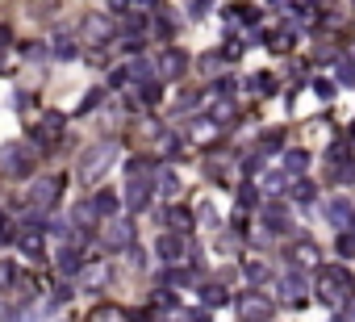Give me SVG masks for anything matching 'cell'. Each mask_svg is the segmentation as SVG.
<instances>
[{
  "instance_id": "14",
  "label": "cell",
  "mask_w": 355,
  "mask_h": 322,
  "mask_svg": "<svg viewBox=\"0 0 355 322\" xmlns=\"http://www.w3.org/2000/svg\"><path fill=\"white\" fill-rule=\"evenodd\" d=\"M288 264L306 272V268H322V255H318V247H314V243L301 239V243H293V247H288Z\"/></svg>"
},
{
  "instance_id": "26",
  "label": "cell",
  "mask_w": 355,
  "mask_h": 322,
  "mask_svg": "<svg viewBox=\"0 0 355 322\" xmlns=\"http://www.w3.org/2000/svg\"><path fill=\"white\" fill-rule=\"evenodd\" d=\"M17 285V268L9 259H0V289H13Z\"/></svg>"
},
{
  "instance_id": "4",
  "label": "cell",
  "mask_w": 355,
  "mask_h": 322,
  "mask_svg": "<svg viewBox=\"0 0 355 322\" xmlns=\"http://www.w3.org/2000/svg\"><path fill=\"white\" fill-rule=\"evenodd\" d=\"M63 189H67V180H63V176L34 180V184H30V205H34V209H42V213H50V209L63 201Z\"/></svg>"
},
{
  "instance_id": "43",
  "label": "cell",
  "mask_w": 355,
  "mask_h": 322,
  "mask_svg": "<svg viewBox=\"0 0 355 322\" xmlns=\"http://www.w3.org/2000/svg\"><path fill=\"white\" fill-rule=\"evenodd\" d=\"M9 42H13V30H9V25H0V50H5Z\"/></svg>"
},
{
  "instance_id": "31",
  "label": "cell",
  "mask_w": 355,
  "mask_h": 322,
  "mask_svg": "<svg viewBox=\"0 0 355 322\" xmlns=\"http://www.w3.org/2000/svg\"><path fill=\"white\" fill-rule=\"evenodd\" d=\"M159 96H163V88H159L155 80H150V84H142V100H146V105H159Z\"/></svg>"
},
{
  "instance_id": "18",
  "label": "cell",
  "mask_w": 355,
  "mask_h": 322,
  "mask_svg": "<svg viewBox=\"0 0 355 322\" xmlns=\"http://www.w3.org/2000/svg\"><path fill=\"white\" fill-rule=\"evenodd\" d=\"M5 168H9V176H17V180H25V176L34 172V155L17 147V151H9V155H5Z\"/></svg>"
},
{
  "instance_id": "27",
  "label": "cell",
  "mask_w": 355,
  "mask_h": 322,
  "mask_svg": "<svg viewBox=\"0 0 355 322\" xmlns=\"http://www.w3.org/2000/svg\"><path fill=\"white\" fill-rule=\"evenodd\" d=\"M88 34H92L96 42H105V38L113 34V25H109V21H100V17H92V21H88Z\"/></svg>"
},
{
  "instance_id": "1",
  "label": "cell",
  "mask_w": 355,
  "mask_h": 322,
  "mask_svg": "<svg viewBox=\"0 0 355 322\" xmlns=\"http://www.w3.org/2000/svg\"><path fill=\"white\" fill-rule=\"evenodd\" d=\"M126 172H130V180H126V197H122V201H126L130 213H142V209L150 205V197L159 193L155 176H150V159H130Z\"/></svg>"
},
{
  "instance_id": "36",
  "label": "cell",
  "mask_w": 355,
  "mask_h": 322,
  "mask_svg": "<svg viewBox=\"0 0 355 322\" xmlns=\"http://www.w3.org/2000/svg\"><path fill=\"white\" fill-rule=\"evenodd\" d=\"M314 92H318L322 100H330V96H334V84H330V80H314Z\"/></svg>"
},
{
  "instance_id": "12",
  "label": "cell",
  "mask_w": 355,
  "mask_h": 322,
  "mask_svg": "<svg viewBox=\"0 0 355 322\" xmlns=\"http://www.w3.org/2000/svg\"><path fill=\"white\" fill-rule=\"evenodd\" d=\"M306 293H310L306 272H301V268H288V272L280 277V297L284 301H306Z\"/></svg>"
},
{
  "instance_id": "20",
  "label": "cell",
  "mask_w": 355,
  "mask_h": 322,
  "mask_svg": "<svg viewBox=\"0 0 355 322\" xmlns=\"http://www.w3.org/2000/svg\"><path fill=\"white\" fill-rule=\"evenodd\" d=\"M306 168H310V151H284V176L297 180Z\"/></svg>"
},
{
  "instance_id": "34",
  "label": "cell",
  "mask_w": 355,
  "mask_h": 322,
  "mask_svg": "<svg viewBox=\"0 0 355 322\" xmlns=\"http://www.w3.org/2000/svg\"><path fill=\"white\" fill-rule=\"evenodd\" d=\"M184 322H209V310L205 305H192V310H184Z\"/></svg>"
},
{
  "instance_id": "32",
  "label": "cell",
  "mask_w": 355,
  "mask_h": 322,
  "mask_svg": "<svg viewBox=\"0 0 355 322\" xmlns=\"http://www.w3.org/2000/svg\"><path fill=\"white\" fill-rule=\"evenodd\" d=\"M339 84H355V59H343L339 63Z\"/></svg>"
},
{
  "instance_id": "37",
  "label": "cell",
  "mask_w": 355,
  "mask_h": 322,
  "mask_svg": "<svg viewBox=\"0 0 355 322\" xmlns=\"http://www.w3.org/2000/svg\"><path fill=\"white\" fill-rule=\"evenodd\" d=\"M163 151H168V155H172V159H176V155H180V151H184V147H180V138H176V134H168V138H163Z\"/></svg>"
},
{
  "instance_id": "6",
  "label": "cell",
  "mask_w": 355,
  "mask_h": 322,
  "mask_svg": "<svg viewBox=\"0 0 355 322\" xmlns=\"http://www.w3.org/2000/svg\"><path fill=\"white\" fill-rule=\"evenodd\" d=\"M105 247L109 251H130L134 247V222L122 218V213H117V218H109L105 222Z\"/></svg>"
},
{
  "instance_id": "22",
  "label": "cell",
  "mask_w": 355,
  "mask_h": 322,
  "mask_svg": "<svg viewBox=\"0 0 355 322\" xmlns=\"http://www.w3.org/2000/svg\"><path fill=\"white\" fill-rule=\"evenodd\" d=\"M247 88L255 92V96H272V92H276V76H272V72H260V76L247 80Z\"/></svg>"
},
{
  "instance_id": "40",
  "label": "cell",
  "mask_w": 355,
  "mask_h": 322,
  "mask_svg": "<svg viewBox=\"0 0 355 322\" xmlns=\"http://www.w3.org/2000/svg\"><path fill=\"white\" fill-rule=\"evenodd\" d=\"M222 55H226V59H238V55H242V46H238V38H230V42H226V50H222Z\"/></svg>"
},
{
  "instance_id": "24",
  "label": "cell",
  "mask_w": 355,
  "mask_h": 322,
  "mask_svg": "<svg viewBox=\"0 0 355 322\" xmlns=\"http://www.w3.org/2000/svg\"><path fill=\"white\" fill-rule=\"evenodd\" d=\"M155 184H159V193H163V197H176V193H180V176H176L172 168H163V172L155 176Z\"/></svg>"
},
{
  "instance_id": "10",
  "label": "cell",
  "mask_w": 355,
  "mask_h": 322,
  "mask_svg": "<svg viewBox=\"0 0 355 322\" xmlns=\"http://www.w3.org/2000/svg\"><path fill=\"white\" fill-rule=\"evenodd\" d=\"M159 222H163L172 235H188V230L196 226V218H192V209H188V205H168V209L159 213Z\"/></svg>"
},
{
  "instance_id": "29",
  "label": "cell",
  "mask_w": 355,
  "mask_h": 322,
  "mask_svg": "<svg viewBox=\"0 0 355 322\" xmlns=\"http://www.w3.org/2000/svg\"><path fill=\"white\" fill-rule=\"evenodd\" d=\"M255 201H260V189H251V184H242V189H238V209H251Z\"/></svg>"
},
{
  "instance_id": "13",
  "label": "cell",
  "mask_w": 355,
  "mask_h": 322,
  "mask_svg": "<svg viewBox=\"0 0 355 322\" xmlns=\"http://www.w3.org/2000/svg\"><path fill=\"white\" fill-rule=\"evenodd\" d=\"M17 247H21L25 259L42 264L46 259V230H17Z\"/></svg>"
},
{
  "instance_id": "9",
  "label": "cell",
  "mask_w": 355,
  "mask_h": 322,
  "mask_svg": "<svg viewBox=\"0 0 355 322\" xmlns=\"http://www.w3.org/2000/svg\"><path fill=\"white\" fill-rule=\"evenodd\" d=\"M184 67H188V55H184V50H176V46H168L163 55H159V63H155V76L159 80H180Z\"/></svg>"
},
{
  "instance_id": "33",
  "label": "cell",
  "mask_w": 355,
  "mask_h": 322,
  "mask_svg": "<svg viewBox=\"0 0 355 322\" xmlns=\"http://www.w3.org/2000/svg\"><path fill=\"white\" fill-rule=\"evenodd\" d=\"M280 142H284V130H268L264 134V151H280Z\"/></svg>"
},
{
  "instance_id": "15",
  "label": "cell",
  "mask_w": 355,
  "mask_h": 322,
  "mask_svg": "<svg viewBox=\"0 0 355 322\" xmlns=\"http://www.w3.org/2000/svg\"><path fill=\"white\" fill-rule=\"evenodd\" d=\"M80 285H84V289H105V285H109V264H105V259H88V264L80 268Z\"/></svg>"
},
{
  "instance_id": "39",
  "label": "cell",
  "mask_w": 355,
  "mask_h": 322,
  "mask_svg": "<svg viewBox=\"0 0 355 322\" xmlns=\"http://www.w3.org/2000/svg\"><path fill=\"white\" fill-rule=\"evenodd\" d=\"M155 9V0H130V13H150Z\"/></svg>"
},
{
  "instance_id": "16",
  "label": "cell",
  "mask_w": 355,
  "mask_h": 322,
  "mask_svg": "<svg viewBox=\"0 0 355 322\" xmlns=\"http://www.w3.org/2000/svg\"><path fill=\"white\" fill-rule=\"evenodd\" d=\"M88 205H92V213H96V218H105V222H109V218H117V209H122L126 201H122L113 189H100V193H96Z\"/></svg>"
},
{
  "instance_id": "19",
  "label": "cell",
  "mask_w": 355,
  "mask_h": 322,
  "mask_svg": "<svg viewBox=\"0 0 355 322\" xmlns=\"http://www.w3.org/2000/svg\"><path fill=\"white\" fill-rule=\"evenodd\" d=\"M314 197H318V184H314V180H301V176H297V180L288 184V201H297V205H310Z\"/></svg>"
},
{
  "instance_id": "8",
  "label": "cell",
  "mask_w": 355,
  "mask_h": 322,
  "mask_svg": "<svg viewBox=\"0 0 355 322\" xmlns=\"http://www.w3.org/2000/svg\"><path fill=\"white\" fill-rule=\"evenodd\" d=\"M326 222H330L334 230H351V226H355V205H351L347 197H330V201H326Z\"/></svg>"
},
{
  "instance_id": "2",
  "label": "cell",
  "mask_w": 355,
  "mask_h": 322,
  "mask_svg": "<svg viewBox=\"0 0 355 322\" xmlns=\"http://www.w3.org/2000/svg\"><path fill=\"white\" fill-rule=\"evenodd\" d=\"M355 297V281H351V272L343 264H326V268H318V301H326V305H343V301H351Z\"/></svg>"
},
{
  "instance_id": "25",
  "label": "cell",
  "mask_w": 355,
  "mask_h": 322,
  "mask_svg": "<svg viewBox=\"0 0 355 322\" xmlns=\"http://www.w3.org/2000/svg\"><path fill=\"white\" fill-rule=\"evenodd\" d=\"M88 322H130V314L126 310H113V305H100Z\"/></svg>"
},
{
  "instance_id": "3",
  "label": "cell",
  "mask_w": 355,
  "mask_h": 322,
  "mask_svg": "<svg viewBox=\"0 0 355 322\" xmlns=\"http://www.w3.org/2000/svg\"><path fill=\"white\" fill-rule=\"evenodd\" d=\"M113 164H117V147H113V142H96V147H88V151L80 155L76 176H80L84 184H96L100 176L113 168Z\"/></svg>"
},
{
  "instance_id": "35",
  "label": "cell",
  "mask_w": 355,
  "mask_h": 322,
  "mask_svg": "<svg viewBox=\"0 0 355 322\" xmlns=\"http://www.w3.org/2000/svg\"><path fill=\"white\" fill-rule=\"evenodd\" d=\"M0 322H25V318H21V314L9 305V301H0Z\"/></svg>"
},
{
  "instance_id": "23",
  "label": "cell",
  "mask_w": 355,
  "mask_h": 322,
  "mask_svg": "<svg viewBox=\"0 0 355 322\" xmlns=\"http://www.w3.org/2000/svg\"><path fill=\"white\" fill-rule=\"evenodd\" d=\"M268 277H272V268H268L264 259H247V281H251V289H260Z\"/></svg>"
},
{
  "instance_id": "42",
  "label": "cell",
  "mask_w": 355,
  "mask_h": 322,
  "mask_svg": "<svg viewBox=\"0 0 355 322\" xmlns=\"http://www.w3.org/2000/svg\"><path fill=\"white\" fill-rule=\"evenodd\" d=\"M96 105H100V92H88L84 105H80V114H84V109H96Z\"/></svg>"
},
{
  "instance_id": "45",
  "label": "cell",
  "mask_w": 355,
  "mask_h": 322,
  "mask_svg": "<svg viewBox=\"0 0 355 322\" xmlns=\"http://www.w3.org/2000/svg\"><path fill=\"white\" fill-rule=\"evenodd\" d=\"M351 5H355V0H351Z\"/></svg>"
},
{
  "instance_id": "44",
  "label": "cell",
  "mask_w": 355,
  "mask_h": 322,
  "mask_svg": "<svg viewBox=\"0 0 355 322\" xmlns=\"http://www.w3.org/2000/svg\"><path fill=\"white\" fill-rule=\"evenodd\" d=\"M347 322H355V310H351V314H347Z\"/></svg>"
},
{
  "instance_id": "38",
  "label": "cell",
  "mask_w": 355,
  "mask_h": 322,
  "mask_svg": "<svg viewBox=\"0 0 355 322\" xmlns=\"http://www.w3.org/2000/svg\"><path fill=\"white\" fill-rule=\"evenodd\" d=\"M214 9V0H192V17H205Z\"/></svg>"
},
{
  "instance_id": "21",
  "label": "cell",
  "mask_w": 355,
  "mask_h": 322,
  "mask_svg": "<svg viewBox=\"0 0 355 322\" xmlns=\"http://www.w3.org/2000/svg\"><path fill=\"white\" fill-rule=\"evenodd\" d=\"M50 55H55L59 63H67V59H76L80 50H76V38H67V34H59L55 42H50Z\"/></svg>"
},
{
  "instance_id": "5",
  "label": "cell",
  "mask_w": 355,
  "mask_h": 322,
  "mask_svg": "<svg viewBox=\"0 0 355 322\" xmlns=\"http://www.w3.org/2000/svg\"><path fill=\"white\" fill-rule=\"evenodd\" d=\"M272 310H276V301H272L268 293H260V289H251L247 297H238V314H242V322H268Z\"/></svg>"
},
{
  "instance_id": "11",
  "label": "cell",
  "mask_w": 355,
  "mask_h": 322,
  "mask_svg": "<svg viewBox=\"0 0 355 322\" xmlns=\"http://www.w3.org/2000/svg\"><path fill=\"white\" fill-rule=\"evenodd\" d=\"M260 222H264V230H268V235H288V230H293V213H288L280 201H272V205L260 213Z\"/></svg>"
},
{
  "instance_id": "7",
  "label": "cell",
  "mask_w": 355,
  "mask_h": 322,
  "mask_svg": "<svg viewBox=\"0 0 355 322\" xmlns=\"http://www.w3.org/2000/svg\"><path fill=\"white\" fill-rule=\"evenodd\" d=\"M155 251H159V259L163 264H184L188 255H192V243L184 239V235H159V243H155Z\"/></svg>"
},
{
  "instance_id": "28",
  "label": "cell",
  "mask_w": 355,
  "mask_h": 322,
  "mask_svg": "<svg viewBox=\"0 0 355 322\" xmlns=\"http://www.w3.org/2000/svg\"><path fill=\"white\" fill-rule=\"evenodd\" d=\"M201 297H205V305H222L226 301V289L222 285H205V289H201Z\"/></svg>"
},
{
  "instance_id": "17",
  "label": "cell",
  "mask_w": 355,
  "mask_h": 322,
  "mask_svg": "<svg viewBox=\"0 0 355 322\" xmlns=\"http://www.w3.org/2000/svg\"><path fill=\"white\" fill-rule=\"evenodd\" d=\"M63 126H67V122H63V114H46V118H42V126L34 130V142H38V147H46V142L63 138Z\"/></svg>"
},
{
  "instance_id": "30",
  "label": "cell",
  "mask_w": 355,
  "mask_h": 322,
  "mask_svg": "<svg viewBox=\"0 0 355 322\" xmlns=\"http://www.w3.org/2000/svg\"><path fill=\"white\" fill-rule=\"evenodd\" d=\"M334 251H339L343 259H347V255H355V235H347V230H343V235H339V243H334Z\"/></svg>"
},
{
  "instance_id": "41",
  "label": "cell",
  "mask_w": 355,
  "mask_h": 322,
  "mask_svg": "<svg viewBox=\"0 0 355 322\" xmlns=\"http://www.w3.org/2000/svg\"><path fill=\"white\" fill-rule=\"evenodd\" d=\"M109 13H117V17H126V13H130V0H109Z\"/></svg>"
}]
</instances>
